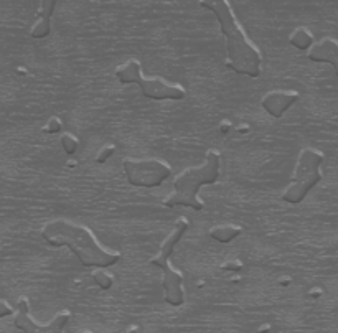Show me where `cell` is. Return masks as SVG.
Wrapping results in <instances>:
<instances>
[{"label": "cell", "instance_id": "obj_1", "mask_svg": "<svg viewBox=\"0 0 338 333\" xmlns=\"http://www.w3.org/2000/svg\"><path fill=\"white\" fill-rule=\"evenodd\" d=\"M41 237L50 246L70 248L84 267L108 269L121 259V254L104 248L89 228L68 219H55L45 224Z\"/></svg>", "mask_w": 338, "mask_h": 333}, {"label": "cell", "instance_id": "obj_2", "mask_svg": "<svg viewBox=\"0 0 338 333\" xmlns=\"http://www.w3.org/2000/svg\"><path fill=\"white\" fill-rule=\"evenodd\" d=\"M200 5L215 14L221 33L226 36V68L237 74H246L249 78L261 76L262 55L259 48L248 38L246 31L237 22L228 0H202Z\"/></svg>", "mask_w": 338, "mask_h": 333}, {"label": "cell", "instance_id": "obj_3", "mask_svg": "<svg viewBox=\"0 0 338 333\" xmlns=\"http://www.w3.org/2000/svg\"><path fill=\"white\" fill-rule=\"evenodd\" d=\"M221 155L216 150L206 152L205 163L181 172L173 181V193L165 198L167 206H186L191 210H203V202L198 197L203 185H213L220 178Z\"/></svg>", "mask_w": 338, "mask_h": 333}, {"label": "cell", "instance_id": "obj_4", "mask_svg": "<svg viewBox=\"0 0 338 333\" xmlns=\"http://www.w3.org/2000/svg\"><path fill=\"white\" fill-rule=\"evenodd\" d=\"M190 228L188 219L180 218L177 223H175L173 229L170 231V234L165 237V241L162 243L159 254L150 259V266L159 267L164 272V280H162V286H164L165 291V302L170 304L172 307H180L185 302V294H183V275H181L177 269H173L170 264V256L173 254L175 248L180 243V240L183 237V234Z\"/></svg>", "mask_w": 338, "mask_h": 333}, {"label": "cell", "instance_id": "obj_5", "mask_svg": "<svg viewBox=\"0 0 338 333\" xmlns=\"http://www.w3.org/2000/svg\"><path fill=\"white\" fill-rule=\"evenodd\" d=\"M116 78L122 84H139L143 98L157 99V101H180L186 96V91L177 83H168L164 78H147L143 76L142 66L137 60H129L116 70Z\"/></svg>", "mask_w": 338, "mask_h": 333}, {"label": "cell", "instance_id": "obj_6", "mask_svg": "<svg viewBox=\"0 0 338 333\" xmlns=\"http://www.w3.org/2000/svg\"><path fill=\"white\" fill-rule=\"evenodd\" d=\"M325 160V155L320 150L304 149L299 155V162L294 172L292 181L285 188L282 200L285 203L297 205L302 203L309 192L322 180L320 167Z\"/></svg>", "mask_w": 338, "mask_h": 333}, {"label": "cell", "instance_id": "obj_7", "mask_svg": "<svg viewBox=\"0 0 338 333\" xmlns=\"http://www.w3.org/2000/svg\"><path fill=\"white\" fill-rule=\"evenodd\" d=\"M124 172L132 186L155 188L170 177L172 167L160 159H126Z\"/></svg>", "mask_w": 338, "mask_h": 333}, {"label": "cell", "instance_id": "obj_8", "mask_svg": "<svg viewBox=\"0 0 338 333\" xmlns=\"http://www.w3.org/2000/svg\"><path fill=\"white\" fill-rule=\"evenodd\" d=\"M71 318V313L68 310L58 312L52 318V322L46 325L38 323L30 315V302L27 297L18 299L17 302V312L14 315V325L23 333H63V328L68 325ZM79 333H91V331H79Z\"/></svg>", "mask_w": 338, "mask_h": 333}, {"label": "cell", "instance_id": "obj_9", "mask_svg": "<svg viewBox=\"0 0 338 333\" xmlns=\"http://www.w3.org/2000/svg\"><path fill=\"white\" fill-rule=\"evenodd\" d=\"M299 99H300V94L297 91L277 89V91L267 92L266 96L262 98L261 106L269 116L279 119V117H282L285 112L299 101Z\"/></svg>", "mask_w": 338, "mask_h": 333}, {"label": "cell", "instance_id": "obj_10", "mask_svg": "<svg viewBox=\"0 0 338 333\" xmlns=\"http://www.w3.org/2000/svg\"><path fill=\"white\" fill-rule=\"evenodd\" d=\"M309 60L315 63H330L338 76V41L333 38H323L317 41L309 52Z\"/></svg>", "mask_w": 338, "mask_h": 333}, {"label": "cell", "instance_id": "obj_11", "mask_svg": "<svg viewBox=\"0 0 338 333\" xmlns=\"http://www.w3.org/2000/svg\"><path fill=\"white\" fill-rule=\"evenodd\" d=\"M56 7V0H43L41 9L38 14V20L33 25L32 28V36L33 38H45L52 31V15Z\"/></svg>", "mask_w": 338, "mask_h": 333}, {"label": "cell", "instance_id": "obj_12", "mask_svg": "<svg viewBox=\"0 0 338 333\" xmlns=\"http://www.w3.org/2000/svg\"><path fill=\"white\" fill-rule=\"evenodd\" d=\"M241 231L243 229L236 224H220V226H215V228L210 231V237L218 243L228 244L233 240H236V237L241 234Z\"/></svg>", "mask_w": 338, "mask_h": 333}, {"label": "cell", "instance_id": "obj_13", "mask_svg": "<svg viewBox=\"0 0 338 333\" xmlns=\"http://www.w3.org/2000/svg\"><path fill=\"white\" fill-rule=\"evenodd\" d=\"M289 41H291V45L294 46V48H297V50H309L310 52V48L315 45V41H314V35H312V31L309 30V28H305V27H299V28H296L291 33V36H289Z\"/></svg>", "mask_w": 338, "mask_h": 333}, {"label": "cell", "instance_id": "obj_14", "mask_svg": "<svg viewBox=\"0 0 338 333\" xmlns=\"http://www.w3.org/2000/svg\"><path fill=\"white\" fill-rule=\"evenodd\" d=\"M92 280L101 289H104V291H109V289L114 286V275L106 271V269H96V271H92Z\"/></svg>", "mask_w": 338, "mask_h": 333}, {"label": "cell", "instance_id": "obj_15", "mask_svg": "<svg viewBox=\"0 0 338 333\" xmlns=\"http://www.w3.org/2000/svg\"><path fill=\"white\" fill-rule=\"evenodd\" d=\"M60 142H61V147H63L65 152L70 154V155H73L79 147V139L74 134H71V132H65V134H61Z\"/></svg>", "mask_w": 338, "mask_h": 333}, {"label": "cell", "instance_id": "obj_16", "mask_svg": "<svg viewBox=\"0 0 338 333\" xmlns=\"http://www.w3.org/2000/svg\"><path fill=\"white\" fill-rule=\"evenodd\" d=\"M61 129H63V122H61V119L60 117H52L43 130H45L46 134H56V132H60Z\"/></svg>", "mask_w": 338, "mask_h": 333}, {"label": "cell", "instance_id": "obj_17", "mask_svg": "<svg viewBox=\"0 0 338 333\" xmlns=\"http://www.w3.org/2000/svg\"><path fill=\"white\" fill-rule=\"evenodd\" d=\"M114 152H116V146H106V147H103L101 150H99V154L96 155V163H104L111 155H114Z\"/></svg>", "mask_w": 338, "mask_h": 333}, {"label": "cell", "instance_id": "obj_18", "mask_svg": "<svg viewBox=\"0 0 338 333\" xmlns=\"http://www.w3.org/2000/svg\"><path fill=\"white\" fill-rule=\"evenodd\" d=\"M9 315H14V309H12L9 302H5V300H0V318L9 317Z\"/></svg>", "mask_w": 338, "mask_h": 333}]
</instances>
